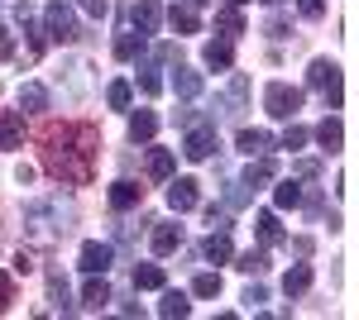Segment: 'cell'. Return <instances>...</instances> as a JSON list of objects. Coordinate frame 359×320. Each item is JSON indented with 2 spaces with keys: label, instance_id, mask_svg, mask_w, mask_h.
<instances>
[{
  "label": "cell",
  "instance_id": "1",
  "mask_svg": "<svg viewBox=\"0 0 359 320\" xmlns=\"http://www.w3.org/2000/svg\"><path fill=\"white\" fill-rule=\"evenodd\" d=\"M43 167L53 172L62 187H86L96 172V148H101V130L96 125H53L43 134Z\"/></svg>",
  "mask_w": 359,
  "mask_h": 320
},
{
  "label": "cell",
  "instance_id": "2",
  "mask_svg": "<svg viewBox=\"0 0 359 320\" xmlns=\"http://www.w3.org/2000/svg\"><path fill=\"white\" fill-rule=\"evenodd\" d=\"M77 225V206L67 196H39L25 206V235L34 244H57Z\"/></svg>",
  "mask_w": 359,
  "mask_h": 320
},
{
  "label": "cell",
  "instance_id": "3",
  "mask_svg": "<svg viewBox=\"0 0 359 320\" xmlns=\"http://www.w3.org/2000/svg\"><path fill=\"white\" fill-rule=\"evenodd\" d=\"M43 39L48 43H82V25H77V10L67 5V0H53V5H43Z\"/></svg>",
  "mask_w": 359,
  "mask_h": 320
},
{
  "label": "cell",
  "instance_id": "4",
  "mask_svg": "<svg viewBox=\"0 0 359 320\" xmlns=\"http://www.w3.org/2000/svg\"><path fill=\"white\" fill-rule=\"evenodd\" d=\"M306 81L321 91L326 110H340V101H345V86H340V67H335L331 57H316V62L306 67Z\"/></svg>",
  "mask_w": 359,
  "mask_h": 320
},
{
  "label": "cell",
  "instance_id": "5",
  "mask_svg": "<svg viewBox=\"0 0 359 320\" xmlns=\"http://www.w3.org/2000/svg\"><path fill=\"white\" fill-rule=\"evenodd\" d=\"M264 110H269L273 120H292V115L302 110V86H292V81H269V86H264Z\"/></svg>",
  "mask_w": 359,
  "mask_h": 320
},
{
  "label": "cell",
  "instance_id": "6",
  "mask_svg": "<svg viewBox=\"0 0 359 320\" xmlns=\"http://www.w3.org/2000/svg\"><path fill=\"white\" fill-rule=\"evenodd\" d=\"M216 148H221V134H216V120H196V125H187V139H182V153H187L192 162L216 158Z\"/></svg>",
  "mask_w": 359,
  "mask_h": 320
},
{
  "label": "cell",
  "instance_id": "7",
  "mask_svg": "<svg viewBox=\"0 0 359 320\" xmlns=\"http://www.w3.org/2000/svg\"><path fill=\"white\" fill-rule=\"evenodd\" d=\"M111 263H115V249H111V244H101V239H86L82 244L77 267H82L86 277H91V272H111Z\"/></svg>",
  "mask_w": 359,
  "mask_h": 320
},
{
  "label": "cell",
  "instance_id": "8",
  "mask_svg": "<svg viewBox=\"0 0 359 320\" xmlns=\"http://www.w3.org/2000/svg\"><path fill=\"white\" fill-rule=\"evenodd\" d=\"M130 25L149 39V34H158V25H163V5L158 0H139V5H130Z\"/></svg>",
  "mask_w": 359,
  "mask_h": 320
},
{
  "label": "cell",
  "instance_id": "9",
  "mask_svg": "<svg viewBox=\"0 0 359 320\" xmlns=\"http://www.w3.org/2000/svg\"><path fill=\"white\" fill-rule=\"evenodd\" d=\"M196 201H201V191H196L192 177H177V182H168V206L182 215V211H196Z\"/></svg>",
  "mask_w": 359,
  "mask_h": 320
},
{
  "label": "cell",
  "instance_id": "10",
  "mask_svg": "<svg viewBox=\"0 0 359 320\" xmlns=\"http://www.w3.org/2000/svg\"><path fill=\"white\" fill-rule=\"evenodd\" d=\"M154 253H158V258H168V253H177V249H182V225H172V220H158V225H154Z\"/></svg>",
  "mask_w": 359,
  "mask_h": 320
},
{
  "label": "cell",
  "instance_id": "11",
  "mask_svg": "<svg viewBox=\"0 0 359 320\" xmlns=\"http://www.w3.org/2000/svg\"><path fill=\"white\" fill-rule=\"evenodd\" d=\"M25 144V110H0V148Z\"/></svg>",
  "mask_w": 359,
  "mask_h": 320
},
{
  "label": "cell",
  "instance_id": "12",
  "mask_svg": "<svg viewBox=\"0 0 359 320\" xmlns=\"http://www.w3.org/2000/svg\"><path fill=\"white\" fill-rule=\"evenodd\" d=\"M201 258H206V263H230V258H235V249H230V230H211L206 244H201Z\"/></svg>",
  "mask_w": 359,
  "mask_h": 320
},
{
  "label": "cell",
  "instance_id": "13",
  "mask_svg": "<svg viewBox=\"0 0 359 320\" xmlns=\"http://www.w3.org/2000/svg\"><path fill=\"white\" fill-rule=\"evenodd\" d=\"M254 230H259V244H264V249H273V244L287 239V235H283V220H278V211H259V215H254Z\"/></svg>",
  "mask_w": 359,
  "mask_h": 320
},
{
  "label": "cell",
  "instance_id": "14",
  "mask_svg": "<svg viewBox=\"0 0 359 320\" xmlns=\"http://www.w3.org/2000/svg\"><path fill=\"white\" fill-rule=\"evenodd\" d=\"M139 201H144V187L130 182V177H120V182L111 187V211H135Z\"/></svg>",
  "mask_w": 359,
  "mask_h": 320
},
{
  "label": "cell",
  "instance_id": "15",
  "mask_svg": "<svg viewBox=\"0 0 359 320\" xmlns=\"http://www.w3.org/2000/svg\"><path fill=\"white\" fill-rule=\"evenodd\" d=\"M20 110H25V115H43V110H48V86H43V81H25V86H20Z\"/></svg>",
  "mask_w": 359,
  "mask_h": 320
},
{
  "label": "cell",
  "instance_id": "16",
  "mask_svg": "<svg viewBox=\"0 0 359 320\" xmlns=\"http://www.w3.org/2000/svg\"><path fill=\"white\" fill-rule=\"evenodd\" d=\"M201 62L216 67V72H225V67L235 62V43H230V39H211V43L201 48Z\"/></svg>",
  "mask_w": 359,
  "mask_h": 320
},
{
  "label": "cell",
  "instance_id": "17",
  "mask_svg": "<svg viewBox=\"0 0 359 320\" xmlns=\"http://www.w3.org/2000/svg\"><path fill=\"white\" fill-rule=\"evenodd\" d=\"M172 167H177L172 148H149V158H144V172H149L154 182H168V177H172Z\"/></svg>",
  "mask_w": 359,
  "mask_h": 320
},
{
  "label": "cell",
  "instance_id": "18",
  "mask_svg": "<svg viewBox=\"0 0 359 320\" xmlns=\"http://www.w3.org/2000/svg\"><path fill=\"white\" fill-rule=\"evenodd\" d=\"M48 311H62V316H72V292H67V277L62 272H48Z\"/></svg>",
  "mask_w": 359,
  "mask_h": 320
},
{
  "label": "cell",
  "instance_id": "19",
  "mask_svg": "<svg viewBox=\"0 0 359 320\" xmlns=\"http://www.w3.org/2000/svg\"><path fill=\"white\" fill-rule=\"evenodd\" d=\"M111 301V287H106V272H91V282L82 287V311H101Z\"/></svg>",
  "mask_w": 359,
  "mask_h": 320
},
{
  "label": "cell",
  "instance_id": "20",
  "mask_svg": "<svg viewBox=\"0 0 359 320\" xmlns=\"http://www.w3.org/2000/svg\"><path fill=\"white\" fill-rule=\"evenodd\" d=\"M273 177H278V162L273 158H259V162H249V167H245V177H240V182H245L249 191H259V187H269Z\"/></svg>",
  "mask_w": 359,
  "mask_h": 320
},
{
  "label": "cell",
  "instance_id": "21",
  "mask_svg": "<svg viewBox=\"0 0 359 320\" xmlns=\"http://www.w3.org/2000/svg\"><path fill=\"white\" fill-rule=\"evenodd\" d=\"M154 134H158V115L154 110H135L130 115V144H149Z\"/></svg>",
  "mask_w": 359,
  "mask_h": 320
},
{
  "label": "cell",
  "instance_id": "22",
  "mask_svg": "<svg viewBox=\"0 0 359 320\" xmlns=\"http://www.w3.org/2000/svg\"><path fill=\"white\" fill-rule=\"evenodd\" d=\"M316 144L326 148V153H340V144H345V130H340V120H335V110L316 125Z\"/></svg>",
  "mask_w": 359,
  "mask_h": 320
},
{
  "label": "cell",
  "instance_id": "23",
  "mask_svg": "<svg viewBox=\"0 0 359 320\" xmlns=\"http://www.w3.org/2000/svg\"><path fill=\"white\" fill-rule=\"evenodd\" d=\"M216 34H221V39H230V43L245 34V15H240V5H225L221 15H216Z\"/></svg>",
  "mask_w": 359,
  "mask_h": 320
},
{
  "label": "cell",
  "instance_id": "24",
  "mask_svg": "<svg viewBox=\"0 0 359 320\" xmlns=\"http://www.w3.org/2000/svg\"><path fill=\"white\" fill-rule=\"evenodd\" d=\"M172 91H177L182 101H196V96H201V72H192V67L177 62V72H172Z\"/></svg>",
  "mask_w": 359,
  "mask_h": 320
},
{
  "label": "cell",
  "instance_id": "25",
  "mask_svg": "<svg viewBox=\"0 0 359 320\" xmlns=\"http://www.w3.org/2000/svg\"><path fill=\"white\" fill-rule=\"evenodd\" d=\"M245 101H249V77L235 72L230 77V91H225V115H245Z\"/></svg>",
  "mask_w": 359,
  "mask_h": 320
},
{
  "label": "cell",
  "instance_id": "26",
  "mask_svg": "<svg viewBox=\"0 0 359 320\" xmlns=\"http://www.w3.org/2000/svg\"><path fill=\"white\" fill-rule=\"evenodd\" d=\"M135 287H139V292H163L168 272L158 263H144V267H135Z\"/></svg>",
  "mask_w": 359,
  "mask_h": 320
},
{
  "label": "cell",
  "instance_id": "27",
  "mask_svg": "<svg viewBox=\"0 0 359 320\" xmlns=\"http://www.w3.org/2000/svg\"><path fill=\"white\" fill-rule=\"evenodd\" d=\"M269 144H273V134H269V130H240V134H235V148L249 153V158H254V153H264Z\"/></svg>",
  "mask_w": 359,
  "mask_h": 320
},
{
  "label": "cell",
  "instance_id": "28",
  "mask_svg": "<svg viewBox=\"0 0 359 320\" xmlns=\"http://www.w3.org/2000/svg\"><path fill=\"white\" fill-rule=\"evenodd\" d=\"M168 25L177 29V34H196L201 29V15H196V5H172L168 10Z\"/></svg>",
  "mask_w": 359,
  "mask_h": 320
},
{
  "label": "cell",
  "instance_id": "29",
  "mask_svg": "<svg viewBox=\"0 0 359 320\" xmlns=\"http://www.w3.org/2000/svg\"><path fill=\"white\" fill-rule=\"evenodd\" d=\"M158 316L163 320H182V316H192V301L182 292H163V301H158Z\"/></svg>",
  "mask_w": 359,
  "mask_h": 320
},
{
  "label": "cell",
  "instance_id": "30",
  "mask_svg": "<svg viewBox=\"0 0 359 320\" xmlns=\"http://www.w3.org/2000/svg\"><path fill=\"white\" fill-rule=\"evenodd\" d=\"M139 53H144V34H135V29H125V34L115 39V57H120V62H135Z\"/></svg>",
  "mask_w": 359,
  "mask_h": 320
},
{
  "label": "cell",
  "instance_id": "31",
  "mask_svg": "<svg viewBox=\"0 0 359 320\" xmlns=\"http://www.w3.org/2000/svg\"><path fill=\"white\" fill-rule=\"evenodd\" d=\"M306 287H311V267H306V263H297V267L283 272V292H287V296H302Z\"/></svg>",
  "mask_w": 359,
  "mask_h": 320
},
{
  "label": "cell",
  "instance_id": "32",
  "mask_svg": "<svg viewBox=\"0 0 359 320\" xmlns=\"http://www.w3.org/2000/svg\"><path fill=\"white\" fill-rule=\"evenodd\" d=\"M273 206L278 211H297V206H302V187H297V182H278L273 187Z\"/></svg>",
  "mask_w": 359,
  "mask_h": 320
},
{
  "label": "cell",
  "instance_id": "33",
  "mask_svg": "<svg viewBox=\"0 0 359 320\" xmlns=\"http://www.w3.org/2000/svg\"><path fill=\"white\" fill-rule=\"evenodd\" d=\"M240 272H249V277H259V272H269V249H249V253H240Z\"/></svg>",
  "mask_w": 359,
  "mask_h": 320
},
{
  "label": "cell",
  "instance_id": "34",
  "mask_svg": "<svg viewBox=\"0 0 359 320\" xmlns=\"http://www.w3.org/2000/svg\"><path fill=\"white\" fill-rule=\"evenodd\" d=\"M130 101H135L130 81H111V86H106V106L111 110H130Z\"/></svg>",
  "mask_w": 359,
  "mask_h": 320
},
{
  "label": "cell",
  "instance_id": "35",
  "mask_svg": "<svg viewBox=\"0 0 359 320\" xmlns=\"http://www.w3.org/2000/svg\"><path fill=\"white\" fill-rule=\"evenodd\" d=\"M192 296H221V272H196Z\"/></svg>",
  "mask_w": 359,
  "mask_h": 320
},
{
  "label": "cell",
  "instance_id": "36",
  "mask_svg": "<svg viewBox=\"0 0 359 320\" xmlns=\"http://www.w3.org/2000/svg\"><path fill=\"white\" fill-rule=\"evenodd\" d=\"M306 139H311V134H306L302 125H287V130H283V139H278V144H283V148H292V153H297V148H302Z\"/></svg>",
  "mask_w": 359,
  "mask_h": 320
},
{
  "label": "cell",
  "instance_id": "37",
  "mask_svg": "<svg viewBox=\"0 0 359 320\" xmlns=\"http://www.w3.org/2000/svg\"><path fill=\"white\" fill-rule=\"evenodd\" d=\"M72 5H77L82 15H91V20H106V15H111V0H72Z\"/></svg>",
  "mask_w": 359,
  "mask_h": 320
},
{
  "label": "cell",
  "instance_id": "38",
  "mask_svg": "<svg viewBox=\"0 0 359 320\" xmlns=\"http://www.w3.org/2000/svg\"><path fill=\"white\" fill-rule=\"evenodd\" d=\"M139 91H144V96H158V91H163V77H158L154 67H144V72H139Z\"/></svg>",
  "mask_w": 359,
  "mask_h": 320
},
{
  "label": "cell",
  "instance_id": "39",
  "mask_svg": "<svg viewBox=\"0 0 359 320\" xmlns=\"http://www.w3.org/2000/svg\"><path fill=\"white\" fill-rule=\"evenodd\" d=\"M10 301H15V272H0V316L10 311Z\"/></svg>",
  "mask_w": 359,
  "mask_h": 320
},
{
  "label": "cell",
  "instance_id": "40",
  "mask_svg": "<svg viewBox=\"0 0 359 320\" xmlns=\"http://www.w3.org/2000/svg\"><path fill=\"white\" fill-rule=\"evenodd\" d=\"M264 34H269V39H292V25H287V20H283V15H273V20H269V25H264Z\"/></svg>",
  "mask_w": 359,
  "mask_h": 320
},
{
  "label": "cell",
  "instance_id": "41",
  "mask_svg": "<svg viewBox=\"0 0 359 320\" xmlns=\"http://www.w3.org/2000/svg\"><path fill=\"white\" fill-rule=\"evenodd\" d=\"M292 172H297L302 182H311V177H321V162H316V158H297V162H292Z\"/></svg>",
  "mask_w": 359,
  "mask_h": 320
},
{
  "label": "cell",
  "instance_id": "42",
  "mask_svg": "<svg viewBox=\"0 0 359 320\" xmlns=\"http://www.w3.org/2000/svg\"><path fill=\"white\" fill-rule=\"evenodd\" d=\"M240 301H245V311H259V306L269 301V292H264V287L254 282V287H245V296H240Z\"/></svg>",
  "mask_w": 359,
  "mask_h": 320
},
{
  "label": "cell",
  "instance_id": "43",
  "mask_svg": "<svg viewBox=\"0 0 359 320\" xmlns=\"http://www.w3.org/2000/svg\"><path fill=\"white\" fill-rule=\"evenodd\" d=\"M297 10H302V20H321L326 15V0H297Z\"/></svg>",
  "mask_w": 359,
  "mask_h": 320
},
{
  "label": "cell",
  "instance_id": "44",
  "mask_svg": "<svg viewBox=\"0 0 359 320\" xmlns=\"http://www.w3.org/2000/svg\"><path fill=\"white\" fill-rule=\"evenodd\" d=\"M311 249H316V244L306 239V235H297V239H292V253H297V258H311Z\"/></svg>",
  "mask_w": 359,
  "mask_h": 320
},
{
  "label": "cell",
  "instance_id": "45",
  "mask_svg": "<svg viewBox=\"0 0 359 320\" xmlns=\"http://www.w3.org/2000/svg\"><path fill=\"white\" fill-rule=\"evenodd\" d=\"M302 201H306V211H311V215H321V211H326V201H321V191H311V196H302Z\"/></svg>",
  "mask_w": 359,
  "mask_h": 320
},
{
  "label": "cell",
  "instance_id": "46",
  "mask_svg": "<svg viewBox=\"0 0 359 320\" xmlns=\"http://www.w3.org/2000/svg\"><path fill=\"white\" fill-rule=\"evenodd\" d=\"M15 182H25V187L34 182V167H29V162H20V167H15Z\"/></svg>",
  "mask_w": 359,
  "mask_h": 320
},
{
  "label": "cell",
  "instance_id": "47",
  "mask_svg": "<svg viewBox=\"0 0 359 320\" xmlns=\"http://www.w3.org/2000/svg\"><path fill=\"white\" fill-rule=\"evenodd\" d=\"M0 57H15V48H10V39H5V25H0Z\"/></svg>",
  "mask_w": 359,
  "mask_h": 320
},
{
  "label": "cell",
  "instance_id": "48",
  "mask_svg": "<svg viewBox=\"0 0 359 320\" xmlns=\"http://www.w3.org/2000/svg\"><path fill=\"white\" fill-rule=\"evenodd\" d=\"M225 5H249V0H225Z\"/></svg>",
  "mask_w": 359,
  "mask_h": 320
},
{
  "label": "cell",
  "instance_id": "49",
  "mask_svg": "<svg viewBox=\"0 0 359 320\" xmlns=\"http://www.w3.org/2000/svg\"><path fill=\"white\" fill-rule=\"evenodd\" d=\"M264 5H283V0H264Z\"/></svg>",
  "mask_w": 359,
  "mask_h": 320
},
{
  "label": "cell",
  "instance_id": "50",
  "mask_svg": "<svg viewBox=\"0 0 359 320\" xmlns=\"http://www.w3.org/2000/svg\"><path fill=\"white\" fill-rule=\"evenodd\" d=\"M187 5H206V0H187Z\"/></svg>",
  "mask_w": 359,
  "mask_h": 320
}]
</instances>
